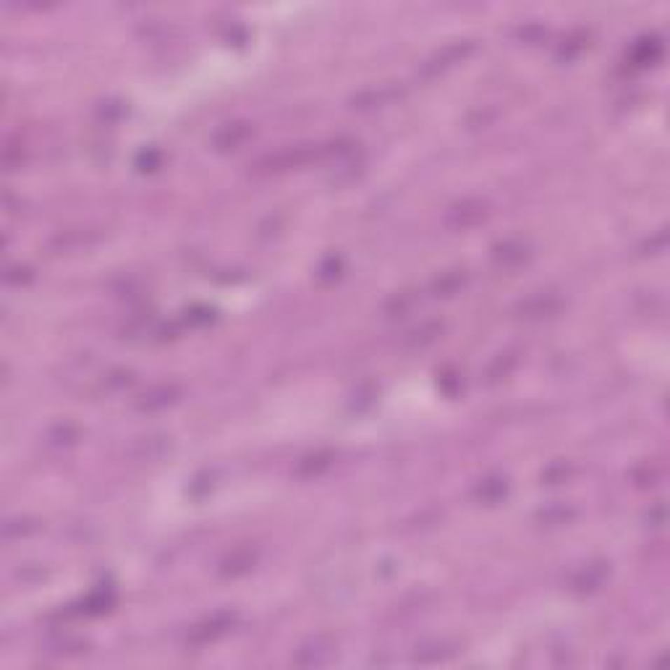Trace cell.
Wrapping results in <instances>:
<instances>
[{
  "label": "cell",
  "instance_id": "6da1fadb",
  "mask_svg": "<svg viewBox=\"0 0 670 670\" xmlns=\"http://www.w3.org/2000/svg\"><path fill=\"white\" fill-rule=\"evenodd\" d=\"M312 158H314V150H309V147H288V150H280L275 155L262 158L254 168H257V173H275V170H288L296 168V165H304Z\"/></svg>",
  "mask_w": 670,
  "mask_h": 670
},
{
  "label": "cell",
  "instance_id": "7a4b0ae2",
  "mask_svg": "<svg viewBox=\"0 0 670 670\" xmlns=\"http://www.w3.org/2000/svg\"><path fill=\"white\" fill-rule=\"evenodd\" d=\"M484 218H487V204L480 200H466L450 207L448 215H445V223H448L450 228L463 230V228H471V225H480Z\"/></svg>",
  "mask_w": 670,
  "mask_h": 670
},
{
  "label": "cell",
  "instance_id": "3957f363",
  "mask_svg": "<svg viewBox=\"0 0 670 670\" xmlns=\"http://www.w3.org/2000/svg\"><path fill=\"white\" fill-rule=\"evenodd\" d=\"M558 309H560V299L555 296V293H550V291H540V293H534V296H529V299H524L519 307H516L519 317H524V320L552 317Z\"/></svg>",
  "mask_w": 670,
  "mask_h": 670
},
{
  "label": "cell",
  "instance_id": "277c9868",
  "mask_svg": "<svg viewBox=\"0 0 670 670\" xmlns=\"http://www.w3.org/2000/svg\"><path fill=\"white\" fill-rule=\"evenodd\" d=\"M249 137H251V126L246 120H230V123H223L221 129L215 131L212 141H215L218 150L225 152V150H236V147L244 144Z\"/></svg>",
  "mask_w": 670,
  "mask_h": 670
},
{
  "label": "cell",
  "instance_id": "5b68a950",
  "mask_svg": "<svg viewBox=\"0 0 670 670\" xmlns=\"http://www.w3.org/2000/svg\"><path fill=\"white\" fill-rule=\"evenodd\" d=\"M230 623H233V615H230V613H218V615L207 618L204 623H200V626H194L189 634V641L191 644H207V641H215L221 634H225V631L230 629Z\"/></svg>",
  "mask_w": 670,
  "mask_h": 670
},
{
  "label": "cell",
  "instance_id": "8992f818",
  "mask_svg": "<svg viewBox=\"0 0 670 670\" xmlns=\"http://www.w3.org/2000/svg\"><path fill=\"white\" fill-rule=\"evenodd\" d=\"M333 655H335V644H333L330 639L317 636L314 641L301 647L299 655H296V662H299V665H307V668H312V665H325V662L333 660Z\"/></svg>",
  "mask_w": 670,
  "mask_h": 670
},
{
  "label": "cell",
  "instance_id": "52a82bcc",
  "mask_svg": "<svg viewBox=\"0 0 670 670\" xmlns=\"http://www.w3.org/2000/svg\"><path fill=\"white\" fill-rule=\"evenodd\" d=\"M529 244H524V241L519 239H508L503 241V244H498L495 249H492V257H495V262L501 265V267H519L521 262L529 260Z\"/></svg>",
  "mask_w": 670,
  "mask_h": 670
},
{
  "label": "cell",
  "instance_id": "ba28073f",
  "mask_svg": "<svg viewBox=\"0 0 670 670\" xmlns=\"http://www.w3.org/2000/svg\"><path fill=\"white\" fill-rule=\"evenodd\" d=\"M471 50V42H453V45H448V48H442L435 58L424 66V74H438V71L448 69V66H453V63H459L466 53Z\"/></svg>",
  "mask_w": 670,
  "mask_h": 670
},
{
  "label": "cell",
  "instance_id": "9c48e42d",
  "mask_svg": "<svg viewBox=\"0 0 670 670\" xmlns=\"http://www.w3.org/2000/svg\"><path fill=\"white\" fill-rule=\"evenodd\" d=\"M605 576H608V566H605V563H589L587 568H581L579 573L573 576L571 587L576 592H594L602 587Z\"/></svg>",
  "mask_w": 670,
  "mask_h": 670
},
{
  "label": "cell",
  "instance_id": "30bf717a",
  "mask_svg": "<svg viewBox=\"0 0 670 670\" xmlns=\"http://www.w3.org/2000/svg\"><path fill=\"white\" fill-rule=\"evenodd\" d=\"M176 396H179V388H176V385H158V388H152V391H147L144 396H141L139 409H144V411L165 409L168 403L176 400Z\"/></svg>",
  "mask_w": 670,
  "mask_h": 670
},
{
  "label": "cell",
  "instance_id": "8fae6325",
  "mask_svg": "<svg viewBox=\"0 0 670 670\" xmlns=\"http://www.w3.org/2000/svg\"><path fill=\"white\" fill-rule=\"evenodd\" d=\"M505 492H508V482L503 480V477H487V480H482L480 484H477V490H474V495L480 498L482 503H498L505 498Z\"/></svg>",
  "mask_w": 670,
  "mask_h": 670
},
{
  "label": "cell",
  "instance_id": "7c38bea8",
  "mask_svg": "<svg viewBox=\"0 0 670 670\" xmlns=\"http://www.w3.org/2000/svg\"><path fill=\"white\" fill-rule=\"evenodd\" d=\"M254 552L246 550V547H241V550H233L228 555V558L223 560V573L225 576H239V573H244V571H249L251 566H254Z\"/></svg>",
  "mask_w": 670,
  "mask_h": 670
},
{
  "label": "cell",
  "instance_id": "4fadbf2b",
  "mask_svg": "<svg viewBox=\"0 0 670 670\" xmlns=\"http://www.w3.org/2000/svg\"><path fill=\"white\" fill-rule=\"evenodd\" d=\"M463 283H466V272L463 270L442 272L440 278H435V283H432V293H435V296H450V293H456Z\"/></svg>",
  "mask_w": 670,
  "mask_h": 670
},
{
  "label": "cell",
  "instance_id": "5bb4252c",
  "mask_svg": "<svg viewBox=\"0 0 670 670\" xmlns=\"http://www.w3.org/2000/svg\"><path fill=\"white\" fill-rule=\"evenodd\" d=\"M330 459H333V453H328V450H322V453H312V456L299 461V474L301 477H317L320 471H325L328 466H330Z\"/></svg>",
  "mask_w": 670,
  "mask_h": 670
},
{
  "label": "cell",
  "instance_id": "9a60e30c",
  "mask_svg": "<svg viewBox=\"0 0 670 670\" xmlns=\"http://www.w3.org/2000/svg\"><path fill=\"white\" fill-rule=\"evenodd\" d=\"M440 330H442L440 322H427L424 328H417V330L409 333V346H424V343H430V340L438 338Z\"/></svg>",
  "mask_w": 670,
  "mask_h": 670
},
{
  "label": "cell",
  "instance_id": "2e32d148",
  "mask_svg": "<svg viewBox=\"0 0 670 670\" xmlns=\"http://www.w3.org/2000/svg\"><path fill=\"white\" fill-rule=\"evenodd\" d=\"M540 519L550 526H558V524H566V521L573 519V508H566V505H555V508H547L540 513Z\"/></svg>",
  "mask_w": 670,
  "mask_h": 670
},
{
  "label": "cell",
  "instance_id": "e0dca14e",
  "mask_svg": "<svg viewBox=\"0 0 670 670\" xmlns=\"http://www.w3.org/2000/svg\"><path fill=\"white\" fill-rule=\"evenodd\" d=\"M388 97H393V90H372V92H364V95H359L356 100H354V108H372V105H380V102H385Z\"/></svg>",
  "mask_w": 670,
  "mask_h": 670
},
{
  "label": "cell",
  "instance_id": "ac0fdd59",
  "mask_svg": "<svg viewBox=\"0 0 670 670\" xmlns=\"http://www.w3.org/2000/svg\"><path fill=\"white\" fill-rule=\"evenodd\" d=\"M513 364H516V356L513 354H505V356H501V359H495V364L490 367V372H487V377H490V382L501 380V377H505L510 370H513Z\"/></svg>",
  "mask_w": 670,
  "mask_h": 670
},
{
  "label": "cell",
  "instance_id": "d6986e66",
  "mask_svg": "<svg viewBox=\"0 0 670 670\" xmlns=\"http://www.w3.org/2000/svg\"><path fill=\"white\" fill-rule=\"evenodd\" d=\"M21 158H24L21 144H16V141L11 139L8 144H6V150H3V165H6V170H16V168H19Z\"/></svg>",
  "mask_w": 670,
  "mask_h": 670
},
{
  "label": "cell",
  "instance_id": "ffe728a7",
  "mask_svg": "<svg viewBox=\"0 0 670 670\" xmlns=\"http://www.w3.org/2000/svg\"><path fill=\"white\" fill-rule=\"evenodd\" d=\"M108 605H111V594L95 592V594H90V597L84 600V613H105Z\"/></svg>",
  "mask_w": 670,
  "mask_h": 670
},
{
  "label": "cell",
  "instance_id": "44dd1931",
  "mask_svg": "<svg viewBox=\"0 0 670 670\" xmlns=\"http://www.w3.org/2000/svg\"><path fill=\"white\" fill-rule=\"evenodd\" d=\"M445 647L442 644H432V647H421L419 652H417V660L419 662H435V660H442L445 655H450V652H442Z\"/></svg>",
  "mask_w": 670,
  "mask_h": 670
},
{
  "label": "cell",
  "instance_id": "7402d4cb",
  "mask_svg": "<svg viewBox=\"0 0 670 670\" xmlns=\"http://www.w3.org/2000/svg\"><path fill=\"white\" fill-rule=\"evenodd\" d=\"M74 438H76V430H74L71 424H58V427H53V430H50V440L55 442V445L74 442Z\"/></svg>",
  "mask_w": 670,
  "mask_h": 670
},
{
  "label": "cell",
  "instance_id": "603a6c76",
  "mask_svg": "<svg viewBox=\"0 0 670 670\" xmlns=\"http://www.w3.org/2000/svg\"><path fill=\"white\" fill-rule=\"evenodd\" d=\"M340 267H343L340 257H328V260L322 262V267H320V278H322V280L338 278V275H340Z\"/></svg>",
  "mask_w": 670,
  "mask_h": 670
},
{
  "label": "cell",
  "instance_id": "cb8c5ba5",
  "mask_svg": "<svg viewBox=\"0 0 670 670\" xmlns=\"http://www.w3.org/2000/svg\"><path fill=\"white\" fill-rule=\"evenodd\" d=\"M160 162V152L158 150H144L139 155V160H137V165H139L141 170H155V165Z\"/></svg>",
  "mask_w": 670,
  "mask_h": 670
},
{
  "label": "cell",
  "instance_id": "d4e9b609",
  "mask_svg": "<svg viewBox=\"0 0 670 670\" xmlns=\"http://www.w3.org/2000/svg\"><path fill=\"white\" fill-rule=\"evenodd\" d=\"M411 296H406V293H400V296H396V299L388 304V314H398V312H406L411 307Z\"/></svg>",
  "mask_w": 670,
  "mask_h": 670
},
{
  "label": "cell",
  "instance_id": "484cf974",
  "mask_svg": "<svg viewBox=\"0 0 670 670\" xmlns=\"http://www.w3.org/2000/svg\"><path fill=\"white\" fill-rule=\"evenodd\" d=\"M29 278L32 275L27 267H8V272H6V280L13 283V286H16V283H24V280H29Z\"/></svg>",
  "mask_w": 670,
  "mask_h": 670
},
{
  "label": "cell",
  "instance_id": "4316f807",
  "mask_svg": "<svg viewBox=\"0 0 670 670\" xmlns=\"http://www.w3.org/2000/svg\"><path fill=\"white\" fill-rule=\"evenodd\" d=\"M189 320L191 322H210L212 320V312L210 309H191L189 312Z\"/></svg>",
  "mask_w": 670,
  "mask_h": 670
}]
</instances>
